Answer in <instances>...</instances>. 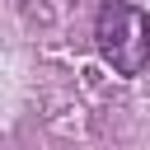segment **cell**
<instances>
[{"instance_id": "obj_1", "label": "cell", "mask_w": 150, "mask_h": 150, "mask_svg": "<svg viewBox=\"0 0 150 150\" xmlns=\"http://www.w3.org/2000/svg\"><path fill=\"white\" fill-rule=\"evenodd\" d=\"M94 47L103 56V66H112L117 75L136 80L150 70V38H145V14L127 0H103L94 14Z\"/></svg>"}, {"instance_id": "obj_2", "label": "cell", "mask_w": 150, "mask_h": 150, "mask_svg": "<svg viewBox=\"0 0 150 150\" xmlns=\"http://www.w3.org/2000/svg\"><path fill=\"white\" fill-rule=\"evenodd\" d=\"M145 38H150V14H145Z\"/></svg>"}]
</instances>
